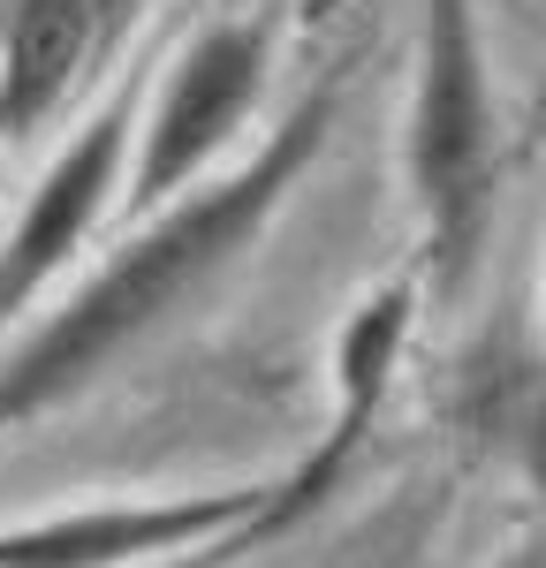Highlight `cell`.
<instances>
[{"mask_svg":"<svg viewBox=\"0 0 546 568\" xmlns=\"http://www.w3.org/2000/svg\"><path fill=\"white\" fill-rule=\"evenodd\" d=\"M326 122H334V84L318 91V99H304V106L281 122V136H273L235 182L205 190L198 205H182L175 220H160L136 251H122L31 349L8 364V379H0V425H16V417L46 409V402H61L69 387H84L130 334H144L160 311L175 304L182 288H198L228 251H243L251 227H259V220L281 205V190L296 182V168L326 144Z\"/></svg>","mask_w":546,"mask_h":568,"instance_id":"6da1fadb","label":"cell"},{"mask_svg":"<svg viewBox=\"0 0 546 568\" xmlns=\"http://www.w3.org/2000/svg\"><path fill=\"white\" fill-rule=\"evenodd\" d=\"M410 160H417V190H425L441 243L463 251L486 205V77H478V39H471V0H433Z\"/></svg>","mask_w":546,"mask_h":568,"instance_id":"7a4b0ae2","label":"cell"},{"mask_svg":"<svg viewBox=\"0 0 546 568\" xmlns=\"http://www.w3.org/2000/svg\"><path fill=\"white\" fill-rule=\"evenodd\" d=\"M259 69H266V39H259V31H235V23L213 31V39L182 61L175 91H168V106H160V122H152L144 168H136V182H130L136 205L168 197L182 175H198V168L221 152L228 130L243 122V106L259 99Z\"/></svg>","mask_w":546,"mask_h":568,"instance_id":"3957f363","label":"cell"},{"mask_svg":"<svg viewBox=\"0 0 546 568\" xmlns=\"http://www.w3.org/2000/svg\"><path fill=\"white\" fill-rule=\"evenodd\" d=\"M259 516H266V493H198V500H168V508H91L77 524L0 538V568H114L190 546V538H221V530L259 524Z\"/></svg>","mask_w":546,"mask_h":568,"instance_id":"277c9868","label":"cell"},{"mask_svg":"<svg viewBox=\"0 0 546 568\" xmlns=\"http://www.w3.org/2000/svg\"><path fill=\"white\" fill-rule=\"evenodd\" d=\"M122 136H130V114H122V106H107V114H99V122H91V130L53 160V175H46V190L31 197V213H23L16 243H8V265H0V318L31 304L46 281H53V265L84 243V227L99 220L107 190H114Z\"/></svg>","mask_w":546,"mask_h":568,"instance_id":"5b68a950","label":"cell"},{"mask_svg":"<svg viewBox=\"0 0 546 568\" xmlns=\"http://www.w3.org/2000/svg\"><path fill=\"white\" fill-rule=\"evenodd\" d=\"M403 326H410V288H387L372 311H357V326L342 334V409H334V433H326V447H318L289 485H273L266 516H259L251 530L296 524L312 500H326V485L350 470L364 425H372V409H380V394H387V364H395V349H403Z\"/></svg>","mask_w":546,"mask_h":568,"instance_id":"8992f818","label":"cell"},{"mask_svg":"<svg viewBox=\"0 0 546 568\" xmlns=\"http://www.w3.org/2000/svg\"><path fill=\"white\" fill-rule=\"evenodd\" d=\"M99 0H8V69H0V136H23L69 91L91 53Z\"/></svg>","mask_w":546,"mask_h":568,"instance_id":"52a82bcc","label":"cell"},{"mask_svg":"<svg viewBox=\"0 0 546 568\" xmlns=\"http://www.w3.org/2000/svg\"><path fill=\"white\" fill-rule=\"evenodd\" d=\"M494 425H501V439H508V447L546 478V379H501Z\"/></svg>","mask_w":546,"mask_h":568,"instance_id":"ba28073f","label":"cell"},{"mask_svg":"<svg viewBox=\"0 0 546 568\" xmlns=\"http://www.w3.org/2000/svg\"><path fill=\"white\" fill-rule=\"evenodd\" d=\"M524 568H546V546H539V554H532V561H524Z\"/></svg>","mask_w":546,"mask_h":568,"instance_id":"9c48e42d","label":"cell"}]
</instances>
